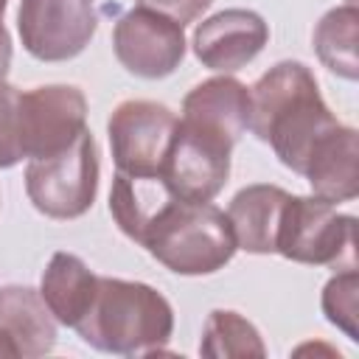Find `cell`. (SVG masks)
I'll return each mask as SVG.
<instances>
[{
	"mask_svg": "<svg viewBox=\"0 0 359 359\" xmlns=\"http://www.w3.org/2000/svg\"><path fill=\"white\" fill-rule=\"evenodd\" d=\"M213 0H135L137 8H149L154 14H163L174 20L177 25H188L202 17V11L210 8Z\"/></svg>",
	"mask_w": 359,
	"mask_h": 359,
	"instance_id": "obj_21",
	"label": "cell"
},
{
	"mask_svg": "<svg viewBox=\"0 0 359 359\" xmlns=\"http://www.w3.org/2000/svg\"><path fill=\"white\" fill-rule=\"evenodd\" d=\"M174 129L177 115L165 104L146 98L118 104L107 123L115 168L132 177H160Z\"/></svg>",
	"mask_w": 359,
	"mask_h": 359,
	"instance_id": "obj_8",
	"label": "cell"
},
{
	"mask_svg": "<svg viewBox=\"0 0 359 359\" xmlns=\"http://www.w3.org/2000/svg\"><path fill=\"white\" fill-rule=\"evenodd\" d=\"M76 331L95 351L151 356L163 353L174 334V309L149 283L98 275L95 297Z\"/></svg>",
	"mask_w": 359,
	"mask_h": 359,
	"instance_id": "obj_2",
	"label": "cell"
},
{
	"mask_svg": "<svg viewBox=\"0 0 359 359\" xmlns=\"http://www.w3.org/2000/svg\"><path fill=\"white\" fill-rule=\"evenodd\" d=\"M359 143H356V129L337 123L334 129H328L317 146L311 149L303 174L314 191V196L339 205V202H351L359 194Z\"/></svg>",
	"mask_w": 359,
	"mask_h": 359,
	"instance_id": "obj_12",
	"label": "cell"
},
{
	"mask_svg": "<svg viewBox=\"0 0 359 359\" xmlns=\"http://www.w3.org/2000/svg\"><path fill=\"white\" fill-rule=\"evenodd\" d=\"M286 196L289 194L280 185L255 182L241 188L230 199L224 216L230 222L238 250L252 255L275 252V238H278V224H280V210Z\"/></svg>",
	"mask_w": 359,
	"mask_h": 359,
	"instance_id": "obj_14",
	"label": "cell"
},
{
	"mask_svg": "<svg viewBox=\"0 0 359 359\" xmlns=\"http://www.w3.org/2000/svg\"><path fill=\"white\" fill-rule=\"evenodd\" d=\"M6 3L8 0H0V81H6V73H8V65H11V36H8L6 25H3Z\"/></svg>",
	"mask_w": 359,
	"mask_h": 359,
	"instance_id": "obj_22",
	"label": "cell"
},
{
	"mask_svg": "<svg viewBox=\"0 0 359 359\" xmlns=\"http://www.w3.org/2000/svg\"><path fill=\"white\" fill-rule=\"evenodd\" d=\"M98 17L93 0H20L17 31L22 48L39 62H67L79 56Z\"/></svg>",
	"mask_w": 359,
	"mask_h": 359,
	"instance_id": "obj_9",
	"label": "cell"
},
{
	"mask_svg": "<svg viewBox=\"0 0 359 359\" xmlns=\"http://www.w3.org/2000/svg\"><path fill=\"white\" fill-rule=\"evenodd\" d=\"M137 244L177 275H213L238 250L224 210L180 196H171L154 213Z\"/></svg>",
	"mask_w": 359,
	"mask_h": 359,
	"instance_id": "obj_3",
	"label": "cell"
},
{
	"mask_svg": "<svg viewBox=\"0 0 359 359\" xmlns=\"http://www.w3.org/2000/svg\"><path fill=\"white\" fill-rule=\"evenodd\" d=\"M339 121L320 95L303 62H278L250 87V132L269 143L275 157L303 174L317 140Z\"/></svg>",
	"mask_w": 359,
	"mask_h": 359,
	"instance_id": "obj_1",
	"label": "cell"
},
{
	"mask_svg": "<svg viewBox=\"0 0 359 359\" xmlns=\"http://www.w3.org/2000/svg\"><path fill=\"white\" fill-rule=\"evenodd\" d=\"M323 314L331 325H337L348 339H359V275L356 269H339L325 286L320 297Z\"/></svg>",
	"mask_w": 359,
	"mask_h": 359,
	"instance_id": "obj_19",
	"label": "cell"
},
{
	"mask_svg": "<svg viewBox=\"0 0 359 359\" xmlns=\"http://www.w3.org/2000/svg\"><path fill=\"white\" fill-rule=\"evenodd\" d=\"M199 353L210 359H224V356H264V339L258 328L244 320L238 311L230 309H216L208 314L205 328H202V342Z\"/></svg>",
	"mask_w": 359,
	"mask_h": 359,
	"instance_id": "obj_18",
	"label": "cell"
},
{
	"mask_svg": "<svg viewBox=\"0 0 359 359\" xmlns=\"http://www.w3.org/2000/svg\"><path fill=\"white\" fill-rule=\"evenodd\" d=\"M182 118L238 143L250 126V87L227 73L208 79L182 98Z\"/></svg>",
	"mask_w": 359,
	"mask_h": 359,
	"instance_id": "obj_15",
	"label": "cell"
},
{
	"mask_svg": "<svg viewBox=\"0 0 359 359\" xmlns=\"http://www.w3.org/2000/svg\"><path fill=\"white\" fill-rule=\"evenodd\" d=\"M356 216L339 213L320 196H286L275 252L294 264L356 269Z\"/></svg>",
	"mask_w": 359,
	"mask_h": 359,
	"instance_id": "obj_4",
	"label": "cell"
},
{
	"mask_svg": "<svg viewBox=\"0 0 359 359\" xmlns=\"http://www.w3.org/2000/svg\"><path fill=\"white\" fill-rule=\"evenodd\" d=\"M233 140L188 118H177V129L163 163V182L185 202H210L230 177Z\"/></svg>",
	"mask_w": 359,
	"mask_h": 359,
	"instance_id": "obj_6",
	"label": "cell"
},
{
	"mask_svg": "<svg viewBox=\"0 0 359 359\" xmlns=\"http://www.w3.org/2000/svg\"><path fill=\"white\" fill-rule=\"evenodd\" d=\"M17 95L20 90L8 81H0V168H11L22 160L17 143Z\"/></svg>",
	"mask_w": 359,
	"mask_h": 359,
	"instance_id": "obj_20",
	"label": "cell"
},
{
	"mask_svg": "<svg viewBox=\"0 0 359 359\" xmlns=\"http://www.w3.org/2000/svg\"><path fill=\"white\" fill-rule=\"evenodd\" d=\"M0 334L22 359H36L56 345V320L31 286H0Z\"/></svg>",
	"mask_w": 359,
	"mask_h": 359,
	"instance_id": "obj_13",
	"label": "cell"
},
{
	"mask_svg": "<svg viewBox=\"0 0 359 359\" xmlns=\"http://www.w3.org/2000/svg\"><path fill=\"white\" fill-rule=\"evenodd\" d=\"M25 194L48 219L84 216L98 194V146L84 129L65 151L31 157L25 165Z\"/></svg>",
	"mask_w": 359,
	"mask_h": 359,
	"instance_id": "obj_5",
	"label": "cell"
},
{
	"mask_svg": "<svg viewBox=\"0 0 359 359\" xmlns=\"http://www.w3.org/2000/svg\"><path fill=\"white\" fill-rule=\"evenodd\" d=\"M0 356H17L14 348H11V342H8L3 334H0Z\"/></svg>",
	"mask_w": 359,
	"mask_h": 359,
	"instance_id": "obj_23",
	"label": "cell"
},
{
	"mask_svg": "<svg viewBox=\"0 0 359 359\" xmlns=\"http://www.w3.org/2000/svg\"><path fill=\"white\" fill-rule=\"evenodd\" d=\"M185 45L182 25L149 8L126 11L112 28V50L118 62L140 79L171 76L185 56Z\"/></svg>",
	"mask_w": 359,
	"mask_h": 359,
	"instance_id": "obj_10",
	"label": "cell"
},
{
	"mask_svg": "<svg viewBox=\"0 0 359 359\" xmlns=\"http://www.w3.org/2000/svg\"><path fill=\"white\" fill-rule=\"evenodd\" d=\"M356 25H359V11L353 3L337 6L325 11L314 28V50L317 59L337 76L353 81L359 76V62H356Z\"/></svg>",
	"mask_w": 359,
	"mask_h": 359,
	"instance_id": "obj_17",
	"label": "cell"
},
{
	"mask_svg": "<svg viewBox=\"0 0 359 359\" xmlns=\"http://www.w3.org/2000/svg\"><path fill=\"white\" fill-rule=\"evenodd\" d=\"M95 289H98V275L90 272L87 264L73 252H53L39 280V294L48 311L53 314L56 323L67 328H76L84 320L95 297Z\"/></svg>",
	"mask_w": 359,
	"mask_h": 359,
	"instance_id": "obj_16",
	"label": "cell"
},
{
	"mask_svg": "<svg viewBox=\"0 0 359 359\" xmlns=\"http://www.w3.org/2000/svg\"><path fill=\"white\" fill-rule=\"evenodd\" d=\"M87 129V98L73 84H45L17 95V143L22 160L65 151Z\"/></svg>",
	"mask_w": 359,
	"mask_h": 359,
	"instance_id": "obj_7",
	"label": "cell"
},
{
	"mask_svg": "<svg viewBox=\"0 0 359 359\" xmlns=\"http://www.w3.org/2000/svg\"><path fill=\"white\" fill-rule=\"evenodd\" d=\"M269 42V25L258 11L224 8L202 20L194 31L196 59L216 73H236L247 67Z\"/></svg>",
	"mask_w": 359,
	"mask_h": 359,
	"instance_id": "obj_11",
	"label": "cell"
}]
</instances>
